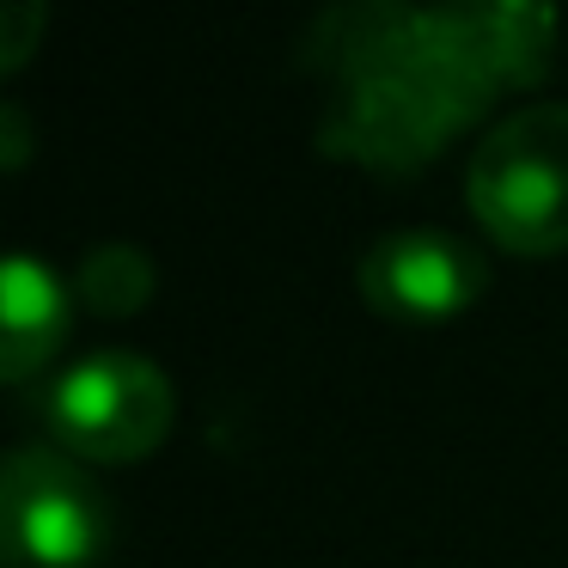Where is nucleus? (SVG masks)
Instances as JSON below:
<instances>
[{"instance_id":"1","label":"nucleus","mask_w":568,"mask_h":568,"mask_svg":"<svg viewBox=\"0 0 568 568\" xmlns=\"http://www.w3.org/2000/svg\"><path fill=\"white\" fill-rule=\"evenodd\" d=\"M294 68L331 80L318 148L379 178L422 172L501 99V87L458 31L453 0L446 7H404V0L331 7L306 26Z\"/></svg>"},{"instance_id":"2","label":"nucleus","mask_w":568,"mask_h":568,"mask_svg":"<svg viewBox=\"0 0 568 568\" xmlns=\"http://www.w3.org/2000/svg\"><path fill=\"white\" fill-rule=\"evenodd\" d=\"M465 202L514 257L568 251V104H526L477 141Z\"/></svg>"},{"instance_id":"3","label":"nucleus","mask_w":568,"mask_h":568,"mask_svg":"<svg viewBox=\"0 0 568 568\" xmlns=\"http://www.w3.org/2000/svg\"><path fill=\"white\" fill-rule=\"evenodd\" d=\"M172 379L148 355H129V348L80 355L43 397V428H50L55 453L80 458V465L153 458L172 434Z\"/></svg>"},{"instance_id":"4","label":"nucleus","mask_w":568,"mask_h":568,"mask_svg":"<svg viewBox=\"0 0 568 568\" xmlns=\"http://www.w3.org/2000/svg\"><path fill=\"white\" fill-rule=\"evenodd\" d=\"M7 568H92L111 550V501L87 465L55 446H19L0 470Z\"/></svg>"},{"instance_id":"5","label":"nucleus","mask_w":568,"mask_h":568,"mask_svg":"<svg viewBox=\"0 0 568 568\" xmlns=\"http://www.w3.org/2000/svg\"><path fill=\"white\" fill-rule=\"evenodd\" d=\"M361 294L385 318L440 324L489 294V263L470 239L440 233V226H409L361 251Z\"/></svg>"},{"instance_id":"6","label":"nucleus","mask_w":568,"mask_h":568,"mask_svg":"<svg viewBox=\"0 0 568 568\" xmlns=\"http://www.w3.org/2000/svg\"><path fill=\"white\" fill-rule=\"evenodd\" d=\"M74 331V294L50 263L13 251L0 270V379L31 385Z\"/></svg>"},{"instance_id":"7","label":"nucleus","mask_w":568,"mask_h":568,"mask_svg":"<svg viewBox=\"0 0 568 568\" xmlns=\"http://www.w3.org/2000/svg\"><path fill=\"white\" fill-rule=\"evenodd\" d=\"M74 300L87 312H99V318H135V312L153 300V263H148V251L123 245V239L87 251V263H80V275H74Z\"/></svg>"},{"instance_id":"8","label":"nucleus","mask_w":568,"mask_h":568,"mask_svg":"<svg viewBox=\"0 0 568 568\" xmlns=\"http://www.w3.org/2000/svg\"><path fill=\"white\" fill-rule=\"evenodd\" d=\"M43 26H50V13H43L38 0H7L0 7V74H19L31 62Z\"/></svg>"},{"instance_id":"9","label":"nucleus","mask_w":568,"mask_h":568,"mask_svg":"<svg viewBox=\"0 0 568 568\" xmlns=\"http://www.w3.org/2000/svg\"><path fill=\"white\" fill-rule=\"evenodd\" d=\"M0 123H7V172H19L26 165V116H19V104H0Z\"/></svg>"}]
</instances>
